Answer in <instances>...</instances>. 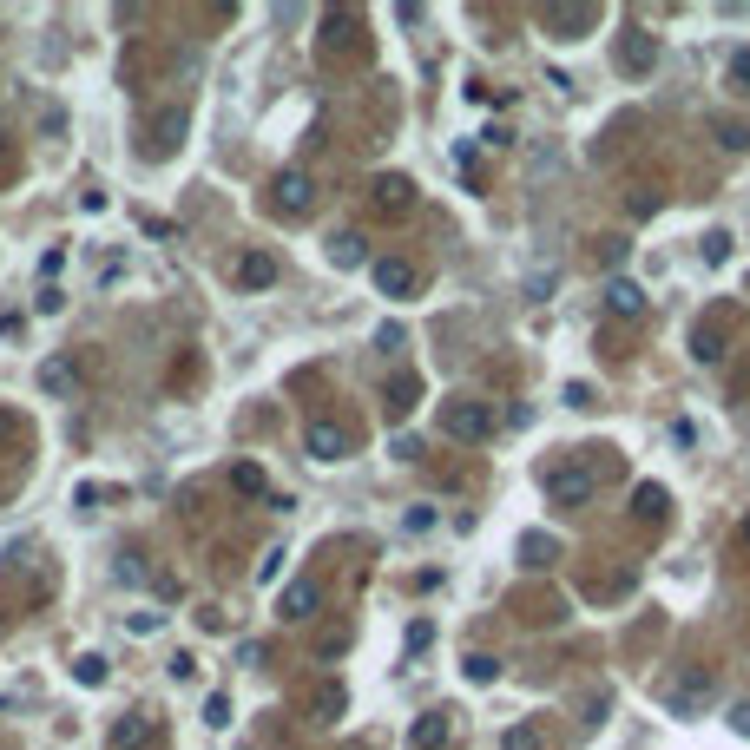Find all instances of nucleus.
<instances>
[{
	"label": "nucleus",
	"instance_id": "nucleus-1",
	"mask_svg": "<svg viewBox=\"0 0 750 750\" xmlns=\"http://www.w3.org/2000/svg\"><path fill=\"white\" fill-rule=\"evenodd\" d=\"M711 698H718V678L704 672V665H672V672L658 678V704L672 711V718H704L711 711Z\"/></svg>",
	"mask_w": 750,
	"mask_h": 750
},
{
	"label": "nucleus",
	"instance_id": "nucleus-2",
	"mask_svg": "<svg viewBox=\"0 0 750 750\" xmlns=\"http://www.w3.org/2000/svg\"><path fill=\"white\" fill-rule=\"evenodd\" d=\"M494 408H487V402H468V395H454V402L448 408H441V435H448V441H468V448H474V441H494Z\"/></svg>",
	"mask_w": 750,
	"mask_h": 750
},
{
	"label": "nucleus",
	"instance_id": "nucleus-3",
	"mask_svg": "<svg viewBox=\"0 0 750 750\" xmlns=\"http://www.w3.org/2000/svg\"><path fill=\"white\" fill-rule=\"evenodd\" d=\"M593 468L586 461H566V468H553V481H547V494H553V507H586L593 500Z\"/></svg>",
	"mask_w": 750,
	"mask_h": 750
},
{
	"label": "nucleus",
	"instance_id": "nucleus-4",
	"mask_svg": "<svg viewBox=\"0 0 750 750\" xmlns=\"http://www.w3.org/2000/svg\"><path fill=\"white\" fill-rule=\"evenodd\" d=\"M316 606H323V586H316V579H290V586H283V599H277V612H283L290 625L316 619Z\"/></svg>",
	"mask_w": 750,
	"mask_h": 750
},
{
	"label": "nucleus",
	"instance_id": "nucleus-5",
	"mask_svg": "<svg viewBox=\"0 0 750 750\" xmlns=\"http://www.w3.org/2000/svg\"><path fill=\"white\" fill-rule=\"evenodd\" d=\"M619 66H625V73H652V66H658V40L645 27H625L619 33Z\"/></svg>",
	"mask_w": 750,
	"mask_h": 750
},
{
	"label": "nucleus",
	"instance_id": "nucleus-6",
	"mask_svg": "<svg viewBox=\"0 0 750 750\" xmlns=\"http://www.w3.org/2000/svg\"><path fill=\"white\" fill-rule=\"evenodd\" d=\"M231 277H237V290H270V283H277L283 270H277V257H270V250H244Z\"/></svg>",
	"mask_w": 750,
	"mask_h": 750
},
{
	"label": "nucleus",
	"instance_id": "nucleus-7",
	"mask_svg": "<svg viewBox=\"0 0 750 750\" xmlns=\"http://www.w3.org/2000/svg\"><path fill=\"white\" fill-rule=\"evenodd\" d=\"M408 204H415V178H402V172L375 178V211H382V218H402Z\"/></svg>",
	"mask_w": 750,
	"mask_h": 750
},
{
	"label": "nucleus",
	"instance_id": "nucleus-8",
	"mask_svg": "<svg viewBox=\"0 0 750 750\" xmlns=\"http://www.w3.org/2000/svg\"><path fill=\"white\" fill-rule=\"evenodd\" d=\"M454 744V718L448 711H422L415 731H408V750H448Z\"/></svg>",
	"mask_w": 750,
	"mask_h": 750
},
{
	"label": "nucleus",
	"instance_id": "nucleus-9",
	"mask_svg": "<svg viewBox=\"0 0 750 750\" xmlns=\"http://www.w3.org/2000/svg\"><path fill=\"white\" fill-rule=\"evenodd\" d=\"M303 448H310V461H343L349 454V435L336 422H310L303 428Z\"/></svg>",
	"mask_w": 750,
	"mask_h": 750
},
{
	"label": "nucleus",
	"instance_id": "nucleus-10",
	"mask_svg": "<svg viewBox=\"0 0 750 750\" xmlns=\"http://www.w3.org/2000/svg\"><path fill=\"white\" fill-rule=\"evenodd\" d=\"M310 711H316V724H343V718H349V685L323 678V685H316V698H310Z\"/></svg>",
	"mask_w": 750,
	"mask_h": 750
},
{
	"label": "nucleus",
	"instance_id": "nucleus-11",
	"mask_svg": "<svg viewBox=\"0 0 750 750\" xmlns=\"http://www.w3.org/2000/svg\"><path fill=\"white\" fill-rule=\"evenodd\" d=\"M158 737V724L145 718V711H125L119 724H112V750H145Z\"/></svg>",
	"mask_w": 750,
	"mask_h": 750
},
{
	"label": "nucleus",
	"instance_id": "nucleus-12",
	"mask_svg": "<svg viewBox=\"0 0 750 750\" xmlns=\"http://www.w3.org/2000/svg\"><path fill=\"white\" fill-rule=\"evenodd\" d=\"M310 204H316V185H310V172H283V178H277V211H297V218H303Z\"/></svg>",
	"mask_w": 750,
	"mask_h": 750
},
{
	"label": "nucleus",
	"instance_id": "nucleus-13",
	"mask_svg": "<svg viewBox=\"0 0 750 750\" xmlns=\"http://www.w3.org/2000/svg\"><path fill=\"white\" fill-rule=\"evenodd\" d=\"M40 389H47L53 402H66V395L79 389V369H73L66 356H47V362H40Z\"/></svg>",
	"mask_w": 750,
	"mask_h": 750
},
{
	"label": "nucleus",
	"instance_id": "nucleus-14",
	"mask_svg": "<svg viewBox=\"0 0 750 750\" xmlns=\"http://www.w3.org/2000/svg\"><path fill=\"white\" fill-rule=\"evenodd\" d=\"M606 310L612 316H645V290L632 277H606Z\"/></svg>",
	"mask_w": 750,
	"mask_h": 750
},
{
	"label": "nucleus",
	"instance_id": "nucleus-15",
	"mask_svg": "<svg viewBox=\"0 0 750 750\" xmlns=\"http://www.w3.org/2000/svg\"><path fill=\"white\" fill-rule=\"evenodd\" d=\"M375 290H382V297H408V290H415V264L382 257V264H375Z\"/></svg>",
	"mask_w": 750,
	"mask_h": 750
},
{
	"label": "nucleus",
	"instance_id": "nucleus-16",
	"mask_svg": "<svg viewBox=\"0 0 750 750\" xmlns=\"http://www.w3.org/2000/svg\"><path fill=\"white\" fill-rule=\"evenodd\" d=\"M329 264H336V270H362V264H369V237L336 231V237H329Z\"/></svg>",
	"mask_w": 750,
	"mask_h": 750
},
{
	"label": "nucleus",
	"instance_id": "nucleus-17",
	"mask_svg": "<svg viewBox=\"0 0 750 750\" xmlns=\"http://www.w3.org/2000/svg\"><path fill=\"white\" fill-rule=\"evenodd\" d=\"M632 514H639L645 527H658V520L672 514V494H665L658 481H639V494H632Z\"/></svg>",
	"mask_w": 750,
	"mask_h": 750
},
{
	"label": "nucleus",
	"instance_id": "nucleus-18",
	"mask_svg": "<svg viewBox=\"0 0 750 750\" xmlns=\"http://www.w3.org/2000/svg\"><path fill=\"white\" fill-rule=\"evenodd\" d=\"M547 27H553V40H579V27H593V7H566V14L553 7Z\"/></svg>",
	"mask_w": 750,
	"mask_h": 750
},
{
	"label": "nucleus",
	"instance_id": "nucleus-19",
	"mask_svg": "<svg viewBox=\"0 0 750 750\" xmlns=\"http://www.w3.org/2000/svg\"><path fill=\"white\" fill-rule=\"evenodd\" d=\"M500 750H547V731L533 718H520V724H507V737H500Z\"/></svg>",
	"mask_w": 750,
	"mask_h": 750
},
{
	"label": "nucleus",
	"instance_id": "nucleus-20",
	"mask_svg": "<svg viewBox=\"0 0 750 750\" xmlns=\"http://www.w3.org/2000/svg\"><path fill=\"white\" fill-rule=\"evenodd\" d=\"M231 487H237V494L250 500V494H264L270 481H264V468H257V461H237V468H231Z\"/></svg>",
	"mask_w": 750,
	"mask_h": 750
},
{
	"label": "nucleus",
	"instance_id": "nucleus-21",
	"mask_svg": "<svg viewBox=\"0 0 750 750\" xmlns=\"http://www.w3.org/2000/svg\"><path fill=\"white\" fill-rule=\"evenodd\" d=\"M500 678V658L494 652H468V685H494Z\"/></svg>",
	"mask_w": 750,
	"mask_h": 750
},
{
	"label": "nucleus",
	"instance_id": "nucleus-22",
	"mask_svg": "<svg viewBox=\"0 0 750 750\" xmlns=\"http://www.w3.org/2000/svg\"><path fill=\"white\" fill-rule=\"evenodd\" d=\"M178 139H185V112H165V119H158V152H178Z\"/></svg>",
	"mask_w": 750,
	"mask_h": 750
},
{
	"label": "nucleus",
	"instance_id": "nucleus-23",
	"mask_svg": "<svg viewBox=\"0 0 750 750\" xmlns=\"http://www.w3.org/2000/svg\"><path fill=\"white\" fill-rule=\"evenodd\" d=\"M73 678H79V685H86V691H93V685H106V658H99V652L73 658Z\"/></svg>",
	"mask_w": 750,
	"mask_h": 750
},
{
	"label": "nucleus",
	"instance_id": "nucleus-24",
	"mask_svg": "<svg viewBox=\"0 0 750 750\" xmlns=\"http://www.w3.org/2000/svg\"><path fill=\"white\" fill-rule=\"evenodd\" d=\"M204 724H211V731H224V724H231V698H224V691H211V698H204Z\"/></svg>",
	"mask_w": 750,
	"mask_h": 750
},
{
	"label": "nucleus",
	"instance_id": "nucleus-25",
	"mask_svg": "<svg viewBox=\"0 0 750 750\" xmlns=\"http://www.w3.org/2000/svg\"><path fill=\"white\" fill-rule=\"evenodd\" d=\"M158 625H165L158 612H125V632H132V639H152Z\"/></svg>",
	"mask_w": 750,
	"mask_h": 750
},
{
	"label": "nucleus",
	"instance_id": "nucleus-26",
	"mask_svg": "<svg viewBox=\"0 0 750 750\" xmlns=\"http://www.w3.org/2000/svg\"><path fill=\"white\" fill-rule=\"evenodd\" d=\"M718 139H724V152H744V145H750V125L724 119V125H718Z\"/></svg>",
	"mask_w": 750,
	"mask_h": 750
},
{
	"label": "nucleus",
	"instance_id": "nucleus-27",
	"mask_svg": "<svg viewBox=\"0 0 750 750\" xmlns=\"http://www.w3.org/2000/svg\"><path fill=\"white\" fill-rule=\"evenodd\" d=\"M454 165H461V172H468V185L481 191V158H474V145H454Z\"/></svg>",
	"mask_w": 750,
	"mask_h": 750
},
{
	"label": "nucleus",
	"instance_id": "nucleus-28",
	"mask_svg": "<svg viewBox=\"0 0 750 750\" xmlns=\"http://www.w3.org/2000/svg\"><path fill=\"white\" fill-rule=\"evenodd\" d=\"M731 86H737V93H750V47L731 53Z\"/></svg>",
	"mask_w": 750,
	"mask_h": 750
},
{
	"label": "nucleus",
	"instance_id": "nucleus-29",
	"mask_svg": "<svg viewBox=\"0 0 750 750\" xmlns=\"http://www.w3.org/2000/svg\"><path fill=\"white\" fill-rule=\"evenodd\" d=\"M566 408H599L593 382H566Z\"/></svg>",
	"mask_w": 750,
	"mask_h": 750
},
{
	"label": "nucleus",
	"instance_id": "nucleus-30",
	"mask_svg": "<svg viewBox=\"0 0 750 750\" xmlns=\"http://www.w3.org/2000/svg\"><path fill=\"white\" fill-rule=\"evenodd\" d=\"M724 257H731V237L711 231V237H704V264H724Z\"/></svg>",
	"mask_w": 750,
	"mask_h": 750
},
{
	"label": "nucleus",
	"instance_id": "nucleus-31",
	"mask_svg": "<svg viewBox=\"0 0 750 750\" xmlns=\"http://www.w3.org/2000/svg\"><path fill=\"white\" fill-rule=\"evenodd\" d=\"M428 645H435V625L415 619V625H408V652H428Z\"/></svg>",
	"mask_w": 750,
	"mask_h": 750
},
{
	"label": "nucleus",
	"instance_id": "nucleus-32",
	"mask_svg": "<svg viewBox=\"0 0 750 750\" xmlns=\"http://www.w3.org/2000/svg\"><path fill=\"white\" fill-rule=\"evenodd\" d=\"M264 658H270L264 639H244V645H237V665H264Z\"/></svg>",
	"mask_w": 750,
	"mask_h": 750
},
{
	"label": "nucleus",
	"instance_id": "nucleus-33",
	"mask_svg": "<svg viewBox=\"0 0 750 750\" xmlns=\"http://www.w3.org/2000/svg\"><path fill=\"white\" fill-rule=\"evenodd\" d=\"M283 560H290V553H283V547H270L264 560H257V579H277V573H283Z\"/></svg>",
	"mask_w": 750,
	"mask_h": 750
},
{
	"label": "nucleus",
	"instance_id": "nucleus-34",
	"mask_svg": "<svg viewBox=\"0 0 750 750\" xmlns=\"http://www.w3.org/2000/svg\"><path fill=\"white\" fill-rule=\"evenodd\" d=\"M520 553H527V560H547L553 540H547V533H527V540H520Z\"/></svg>",
	"mask_w": 750,
	"mask_h": 750
},
{
	"label": "nucleus",
	"instance_id": "nucleus-35",
	"mask_svg": "<svg viewBox=\"0 0 750 750\" xmlns=\"http://www.w3.org/2000/svg\"><path fill=\"white\" fill-rule=\"evenodd\" d=\"M731 731H737V737H750V698H737V704H731Z\"/></svg>",
	"mask_w": 750,
	"mask_h": 750
},
{
	"label": "nucleus",
	"instance_id": "nucleus-36",
	"mask_svg": "<svg viewBox=\"0 0 750 750\" xmlns=\"http://www.w3.org/2000/svg\"><path fill=\"white\" fill-rule=\"evenodd\" d=\"M40 310L60 316V310H66V290H53V283H47V290H40Z\"/></svg>",
	"mask_w": 750,
	"mask_h": 750
},
{
	"label": "nucleus",
	"instance_id": "nucleus-37",
	"mask_svg": "<svg viewBox=\"0 0 750 750\" xmlns=\"http://www.w3.org/2000/svg\"><path fill=\"white\" fill-rule=\"evenodd\" d=\"M389 454H395V461H415L422 448H415V435H395V441H389Z\"/></svg>",
	"mask_w": 750,
	"mask_h": 750
},
{
	"label": "nucleus",
	"instance_id": "nucleus-38",
	"mask_svg": "<svg viewBox=\"0 0 750 750\" xmlns=\"http://www.w3.org/2000/svg\"><path fill=\"white\" fill-rule=\"evenodd\" d=\"M744 540H750V520H744Z\"/></svg>",
	"mask_w": 750,
	"mask_h": 750
}]
</instances>
